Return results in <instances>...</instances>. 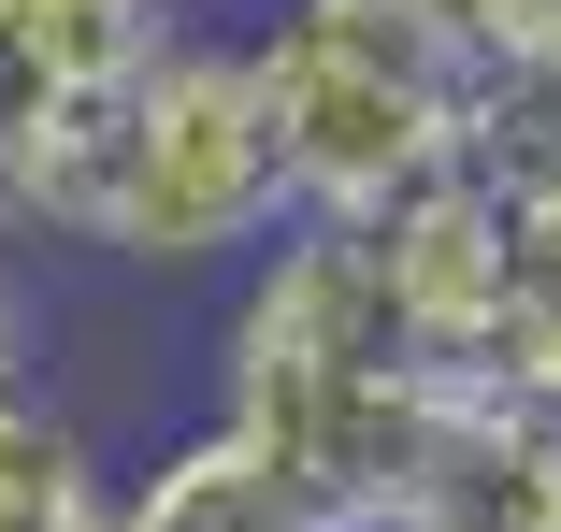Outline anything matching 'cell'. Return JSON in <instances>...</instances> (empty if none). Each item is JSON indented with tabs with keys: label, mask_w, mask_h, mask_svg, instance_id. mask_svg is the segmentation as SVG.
<instances>
[{
	"label": "cell",
	"mask_w": 561,
	"mask_h": 532,
	"mask_svg": "<svg viewBox=\"0 0 561 532\" xmlns=\"http://www.w3.org/2000/svg\"><path fill=\"white\" fill-rule=\"evenodd\" d=\"M389 532H561V417L504 389H446Z\"/></svg>",
	"instance_id": "5b68a950"
},
{
	"label": "cell",
	"mask_w": 561,
	"mask_h": 532,
	"mask_svg": "<svg viewBox=\"0 0 561 532\" xmlns=\"http://www.w3.org/2000/svg\"><path fill=\"white\" fill-rule=\"evenodd\" d=\"M288 231H302V201H288L274 116H260V58L231 30H173V58L116 116L101 259H130V274H245Z\"/></svg>",
	"instance_id": "3957f363"
},
{
	"label": "cell",
	"mask_w": 561,
	"mask_h": 532,
	"mask_svg": "<svg viewBox=\"0 0 561 532\" xmlns=\"http://www.w3.org/2000/svg\"><path fill=\"white\" fill-rule=\"evenodd\" d=\"M490 58H561V0H461Z\"/></svg>",
	"instance_id": "8fae6325"
},
{
	"label": "cell",
	"mask_w": 561,
	"mask_h": 532,
	"mask_svg": "<svg viewBox=\"0 0 561 532\" xmlns=\"http://www.w3.org/2000/svg\"><path fill=\"white\" fill-rule=\"evenodd\" d=\"M116 532H331V504L274 447H245L231 417H202V432H173L116 475Z\"/></svg>",
	"instance_id": "8992f818"
},
{
	"label": "cell",
	"mask_w": 561,
	"mask_h": 532,
	"mask_svg": "<svg viewBox=\"0 0 561 532\" xmlns=\"http://www.w3.org/2000/svg\"><path fill=\"white\" fill-rule=\"evenodd\" d=\"M0 532H116V461L44 389L0 403Z\"/></svg>",
	"instance_id": "52a82bcc"
},
{
	"label": "cell",
	"mask_w": 561,
	"mask_h": 532,
	"mask_svg": "<svg viewBox=\"0 0 561 532\" xmlns=\"http://www.w3.org/2000/svg\"><path fill=\"white\" fill-rule=\"evenodd\" d=\"M245 58H260L288 201L317 231H375L417 187H446L490 101V44L461 0H274Z\"/></svg>",
	"instance_id": "7a4b0ae2"
},
{
	"label": "cell",
	"mask_w": 561,
	"mask_h": 532,
	"mask_svg": "<svg viewBox=\"0 0 561 532\" xmlns=\"http://www.w3.org/2000/svg\"><path fill=\"white\" fill-rule=\"evenodd\" d=\"M375 245V288H389V316H403V346L432 360V374H490V332H504V274H518V217L476 187V173H446V187H417L403 217H375L360 231Z\"/></svg>",
	"instance_id": "277c9868"
},
{
	"label": "cell",
	"mask_w": 561,
	"mask_h": 532,
	"mask_svg": "<svg viewBox=\"0 0 561 532\" xmlns=\"http://www.w3.org/2000/svg\"><path fill=\"white\" fill-rule=\"evenodd\" d=\"M87 116V101L58 86V58L30 44V15L0 0V245H15V217H30V173H44V144Z\"/></svg>",
	"instance_id": "30bf717a"
},
{
	"label": "cell",
	"mask_w": 561,
	"mask_h": 532,
	"mask_svg": "<svg viewBox=\"0 0 561 532\" xmlns=\"http://www.w3.org/2000/svg\"><path fill=\"white\" fill-rule=\"evenodd\" d=\"M30 389V302H15V274H0V403Z\"/></svg>",
	"instance_id": "7c38bea8"
},
{
	"label": "cell",
	"mask_w": 561,
	"mask_h": 532,
	"mask_svg": "<svg viewBox=\"0 0 561 532\" xmlns=\"http://www.w3.org/2000/svg\"><path fill=\"white\" fill-rule=\"evenodd\" d=\"M461 374H432L403 346V316L375 288V245L360 231H288L231 274V316H216V417L245 447H274L331 532H389L403 475H417V432Z\"/></svg>",
	"instance_id": "6da1fadb"
},
{
	"label": "cell",
	"mask_w": 561,
	"mask_h": 532,
	"mask_svg": "<svg viewBox=\"0 0 561 532\" xmlns=\"http://www.w3.org/2000/svg\"><path fill=\"white\" fill-rule=\"evenodd\" d=\"M504 403L561 417V217H518V274H504V332H490V374Z\"/></svg>",
	"instance_id": "9c48e42d"
},
{
	"label": "cell",
	"mask_w": 561,
	"mask_h": 532,
	"mask_svg": "<svg viewBox=\"0 0 561 532\" xmlns=\"http://www.w3.org/2000/svg\"><path fill=\"white\" fill-rule=\"evenodd\" d=\"M461 173L504 201V217H561V58H490Z\"/></svg>",
	"instance_id": "ba28073f"
}]
</instances>
